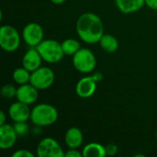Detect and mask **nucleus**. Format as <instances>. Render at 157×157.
Returning <instances> with one entry per match:
<instances>
[{
    "label": "nucleus",
    "instance_id": "nucleus-1",
    "mask_svg": "<svg viewBox=\"0 0 157 157\" xmlns=\"http://www.w3.org/2000/svg\"><path fill=\"white\" fill-rule=\"evenodd\" d=\"M76 32L78 37L86 43L94 44L99 42L104 35L103 22L101 18L94 13H84L76 21Z\"/></svg>",
    "mask_w": 157,
    "mask_h": 157
},
{
    "label": "nucleus",
    "instance_id": "nucleus-2",
    "mask_svg": "<svg viewBox=\"0 0 157 157\" xmlns=\"http://www.w3.org/2000/svg\"><path fill=\"white\" fill-rule=\"evenodd\" d=\"M58 111L51 104L41 103L36 105L31 109L30 121L35 126L46 127L52 125L58 120Z\"/></svg>",
    "mask_w": 157,
    "mask_h": 157
},
{
    "label": "nucleus",
    "instance_id": "nucleus-3",
    "mask_svg": "<svg viewBox=\"0 0 157 157\" xmlns=\"http://www.w3.org/2000/svg\"><path fill=\"white\" fill-rule=\"evenodd\" d=\"M36 49L40 52L42 60L49 63H57L61 62L64 56L62 43L56 40H43Z\"/></svg>",
    "mask_w": 157,
    "mask_h": 157
},
{
    "label": "nucleus",
    "instance_id": "nucleus-4",
    "mask_svg": "<svg viewBox=\"0 0 157 157\" xmlns=\"http://www.w3.org/2000/svg\"><path fill=\"white\" fill-rule=\"evenodd\" d=\"M73 64L78 72L88 74L96 68L97 59L91 50L81 48L75 55H73Z\"/></svg>",
    "mask_w": 157,
    "mask_h": 157
},
{
    "label": "nucleus",
    "instance_id": "nucleus-5",
    "mask_svg": "<svg viewBox=\"0 0 157 157\" xmlns=\"http://www.w3.org/2000/svg\"><path fill=\"white\" fill-rule=\"evenodd\" d=\"M20 45V36L18 31L11 25H3L0 28V46L7 52H13Z\"/></svg>",
    "mask_w": 157,
    "mask_h": 157
},
{
    "label": "nucleus",
    "instance_id": "nucleus-6",
    "mask_svg": "<svg viewBox=\"0 0 157 157\" xmlns=\"http://www.w3.org/2000/svg\"><path fill=\"white\" fill-rule=\"evenodd\" d=\"M55 75L53 71L46 66H40L31 73L29 83L38 90H45L51 87L54 82Z\"/></svg>",
    "mask_w": 157,
    "mask_h": 157
},
{
    "label": "nucleus",
    "instance_id": "nucleus-7",
    "mask_svg": "<svg viewBox=\"0 0 157 157\" xmlns=\"http://www.w3.org/2000/svg\"><path fill=\"white\" fill-rule=\"evenodd\" d=\"M37 155L39 157H64L65 153L55 139L46 137L39 143Z\"/></svg>",
    "mask_w": 157,
    "mask_h": 157
},
{
    "label": "nucleus",
    "instance_id": "nucleus-8",
    "mask_svg": "<svg viewBox=\"0 0 157 157\" xmlns=\"http://www.w3.org/2000/svg\"><path fill=\"white\" fill-rule=\"evenodd\" d=\"M22 37L27 45L29 47H37L44 40V31L40 24L30 22L24 27Z\"/></svg>",
    "mask_w": 157,
    "mask_h": 157
},
{
    "label": "nucleus",
    "instance_id": "nucleus-9",
    "mask_svg": "<svg viewBox=\"0 0 157 157\" xmlns=\"http://www.w3.org/2000/svg\"><path fill=\"white\" fill-rule=\"evenodd\" d=\"M98 82L93 75L81 78L75 86V92L82 98H88L94 95L97 90Z\"/></svg>",
    "mask_w": 157,
    "mask_h": 157
},
{
    "label": "nucleus",
    "instance_id": "nucleus-10",
    "mask_svg": "<svg viewBox=\"0 0 157 157\" xmlns=\"http://www.w3.org/2000/svg\"><path fill=\"white\" fill-rule=\"evenodd\" d=\"M30 114L31 109H29V105L22 103L18 100L12 103L8 109V115L14 122L29 121V119H30Z\"/></svg>",
    "mask_w": 157,
    "mask_h": 157
},
{
    "label": "nucleus",
    "instance_id": "nucleus-11",
    "mask_svg": "<svg viewBox=\"0 0 157 157\" xmlns=\"http://www.w3.org/2000/svg\"><path fill=\"white\" fill-rule=\"evenodd\" d=\"M39 98V90L30 83L21 85L17 90V100L27 105L34 104Z\"/></svg>",
    "mask_w": 157,
    "mask_h": 157
},
{
    "label": "nucleus",
    "instance_id": "nucleus-12",
    "mask_svg": "<svg viewBox=\"0 0 157 157\" xmlns=\"http://www.w3.org/2000/svg\"><path fill=\"white\" fill-rule=\"evenodd\" d=\"M17 137L14 126L6 123L0 125V148L2 150L12 148L15 145Z\"/></svg>",
    "mask_w": 157,
    "mask_h": 157
},
{
    "label": "nucleus",
    "instance_id": "nucleus-13",
    "mask_svg": "<svg viewBox=\"0 0 157 157\" xmlns=\"http://www.w3.org/2000/svg\"><path fill=\"white\" fill-rule=\"evenodd\" d=\"M41 61L42 58L36 47H31L22 58V66L32 73L41 66Z\"/></svg>",
    "mask_w": 157,
    "mask_h": 157
},
{
    "label": "nucleus",
    "instance_id": "nucleus-14",
    "mask_svg": "<svg viewBox=\"0 0 157 157\" xmlns=\"http://www.w3.org/2000/svg\"><path fill=\"white\" fill-rule=\"evenodd\" d=\"M84 141V136L81 130L77 127H71L67 130L64 135V143L70 149L79 148Z\"/></svg>",
    "mask_w": 157,
    "mask_h": 157
},
{
    "label": "nucleus",
    "instance_id": "nucleus-15",
    "mask_svg": "<svg viewBox=\"0 0 157 157\" xmlns=\"http://www.w3.org/2000/svg\"><path fill=\"white\" fill-rule=\"evenodd\" d=\"M119 10L124 14H132L139 11L145 4L144 0H115Z\"/></svg>",
    "mask_w": 157,
    "mask_h": 157
},
{
    "label": "nucleus",
    "instance_id": "nucleus-16",
    "mask_svg": "<svg viewBox=\"0 0 157 157\" xmlns=\"http://www.w3.org/2000/svg\"><path fill=\"white\" fill-rule=\"evenodd\" d=\"M84 157H105L107 156L106 148L98 143L87 144L82 151Z\"/></svg>",
    "mask_w": 157,
    "mask_h": 157
},
{
    "label": "nucleus",
    "instance_id": "nucleus-17",
    "mask_svg": "<svg viewBox=\"0 0 157 157\" xmlns=\"http://www.w3.org/2000/svg\"><path fill=\"white\" fill-rule=\"evenodd\" d=\"M98 43L100 44L102 50L109 53L115 52L119 48L118 40L116 39V37L110 34H104Z\"/></svg>",
    "mask_w": 157,
    "mask_h": 157
},
{
    "label": "nucleus",
    "instance_id": "nucleus-18",
    "mask_svg": "<svg viewBox=\"0 0 157 157\" xmlns=\"http://www.w3.org/2000/svg\"><path fill=\"white\" fill-rule=\"evenodd\" d=\"M30 75H31V73L22 66L14 70L12 74V78L16 84H17L18 86H21V85L29 83Z\"/></svg>",
    "mask_w": 157,
    "mask_h": 157
},
{
    "label": "nucleus",
    "instance_id": "nucleus-19",
    "mask_svg": "<svg viewBox=\"0 0 157 157\" xmlns=\"http://www.w3.org/2000/svg\"><path fill=\"white\" fill-rule=\"evenodd\" d=\"M62 48H63L64 55L73 56L81 49V46L77 40L66 39L62 42Z\"/></svg>",
    "mask_w": 157,
    "mask_h": 157
},
{
    "label": "nucleus",
    "instance_id": "nucleus-20",
    "mask_svg": "<svg viewBox=\"0 0 157 157\" xmlns=\"http://www.w3.org/2000/svg\"><path fill=\"white\" fill-rule=\"evenodd\" d=\"M17 90V88L15 87V86H13L11 84H6V85H4L2 86V88H1V95L5 98L12 99V98H16Z\"/></svg>",
    "mask_w": 157,
    "mask_h": 157
},
{
    "label": "nucleus",
    "instance_id": "nucleus-21",
    "mask_svg": "<svg viewBox=\"0 0 157 157\" xmlns=\"http://www.w3.org/2000/svg\"><path fill=\"white\" fill-rule=\"evenodd\" d=\"M14 129L17 134V136H25L29 131V125L27 124V121H20V122H15V124L13 125Z\"/></svg>",
    "mask_w": 157,
    "mask_h": 157
},
{
    "label": "nucleus",
    "instance_id": "nucleus-22",
    "mask_svg": "<svg viewBox=\"0 0 157 157\" xmlns=\"http://www.w3.org/2000/svg\"><path fill=\"white\" fill-rule=\"evenodd\" d=\"M12 157H34V155L27 150V149H20L12 154Z\"/></svg>",
    "mask_w": 157,
    "mask_h": 157
},
{
    "label": "nucleus",
    "instance_id": "nucleus-23",
    "mask_svg": "<svg viewBox=\"0 0 157 157\" xmlns=\"http://www.w3.org/2000/svg\"><path fill=\"white\" fill-rule=\"evenodd\" d=\"M105 148H106V154L109 156L116 155L118 151H119V148H118V146L115 144H109L107 146H105Z\"/></svg>",
    "mask_w": 157,
    "mask_h": 157
},
{
    "label": "nucleus",
    "instance_id": "nucleus-24",
    "mask_svg": "<svg viewBox=\"0 0 157 157\" xmlns=\"http://www.w3.org/2000/svg\"><path fill=\"white\" fill-rule=\"evenodd\" d=\"M65 156L67 157H81L83 156V154L79 152L76 149H70L65 153Z\"/></svg>",
    "mask_w": 157,
    "mask_h": 157
},
{
    "label": "nucleus",
    "instance_id": "nucleus-25",
    "mask_svg": "<svg viewBox=\"0 0 157 157\" xmlns=\"http://www.w3.org/2000/svg\"><path fill=\"white\" fill-rule=\"evenodd\" d=\"M144 1H145V5H147L148 7L154 10H157V0H144Z\"/></svg>",
    "mask_w": 157,
    "mask_h": 157
},
{
    "label": "nucleus",
    "instance_id": "nucleus-26",
    "mask_svg": "<svg viewBox=\"0 0 157 157\" xmlns=\"http://www.w3.org/2000/svg\"><path fill=\"white\" fill-rule=\"evenodd\" d=\"M93 76L95 77V79L97 80V82L98 83V82H100L102 79H103V75L100 73V72H97L96 74H94L93 75Z\"/></svg>",
    "mask_w": 157,
    "mask_h": 157
},
{
    "label": "nucleus",
    "instance_id": "nucleus-27",
    "mask_svg": "<svg viewBox=\"0 0 157 157\" xmlns=\"http://www.w3.org/2000/svg\"><path fill=\"white\" fill-rule=\"evenodd\" d=\"M6 123V114L3 110L0 111V125H3Z\"/></svg>",
    "mask_w": 157,
    "mask_h": 157
},
{
    "label": "nucleus",
    "instance_id": "nucleus-28",
    "mask_svg": "<svg viewBox=\"0 0 157 157\" xmlns=\"http://www.w3.org/2000/svg\"><path fill=\"white\" fill-rule=\"evenodd\" d=\"M52 1V3H53V4H55V5H62V4H63L66 0H51Z\"/></svg>",
    "mask_w": 157,
    "mask_h": 157
},
{
    "label": "nucleus",
    "instance_id": "nucleus-29",
    "mask_svg": "<svg viewBox=\"0 0 157 157\" xmlns=\"http://www.w3.org/2000/svg\"><path fill=\"white\" fill-rule=\"evenodd\" d=\"M156 139H157V131H156Z\"/></svg>",
    "mask_w": 157,
    "mask_h": 157
}]
</instances>
